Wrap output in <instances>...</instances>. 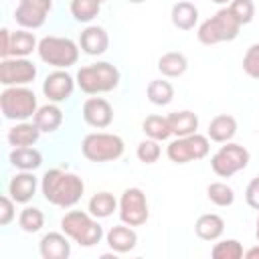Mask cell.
<instances>
[{
	"label": "cell",
	"mask_w": 259,
	"mask_h": 259,
	"mask_svg": "<svg viewBox=\"0 0 259 259\" xmlns=\"http://www.w3.org/2000/svg\"><path fill=\"white\" fill-rule=\"evenodd\" d=\"M79 47L85 55L99 57L109 49V34L103 26H87L79 34Z\"/></svg>",
	"instance_id": "16"
},
{
	"label": "cell",
	"mask_w": 259,
	"mask_h": 259,
	"mask_svg": "<svg viewBox=\"0 0 259 259\" xmlns=\"http://www.w3.org/2000/svg\"><path fill=\"white\" fill-rule=\"evenodd\" d=\"M150 217V208H148V200L142 188H125L121 198H119V219L121 223L130 225V227H142L146 225Z\"/></svg>",
	"instance_id": "10"
},
{
	"label": "cell",
	"mask_w": 259,
	"mask_h": 259,
	"mask_svg": "<svg viewBox=\"0 0 259 259\" xmlns=\"http://www.w3.org/2000/svg\"><path fill=\"white\" fill-rule=\"evenodd\" d=\"M101 10L97 0H71V14L77 22H91Z\"/></svg>",
	"instance_id": "32"
},
{
	"label": "cell",
	"mask_w": 259,
	"mask_h": 259,
	"mask_svg": "<svg viewBox=\"0 0 259 259\" xmlns=\"http://www.w3.org/2000/svg\"><path fill=\"white\" fill-rule=\"evenodd\" d=\"M36 49H38V40L32 32H28L26 28H20V30L12 32L10 57H28Z\"/></svg>",
	"instance_id": "29"
},
{
	"label": "cell",
	"mask_w": 259,
	"mask_h": 259,
	"mask_svg": "<svg viewBox=\"0 0 259 259\" xmlns=\"http://www.w3.org/2000/svg\"><path fill=\"white\" fill-rule=\"evenodd\" d=\"M186 69H188V59L178 51H168L158 59V71L164 77H170V79L180 77L186 73Z\"/></svg>",
	"instance_id": "26"
},
{
	"label": "cell",
	"mask_w": 259,
	"mask_h": 259,
	"mask_svg": "<svg viewBox=\"0 0 259 259\" xmlns=\"http://www.w3.org/2000/svg\"><path fill=\"white\" fill-rule=\"evenodd\" d=\"M208 150H210L208 136H202L196 132V134L172 140L166 148V154H168L170 162H174V164H188L192 160L206 158Z\"/></svg>",
	"instance_id": "9"
},
{
	"label": "cell",
	"mask_w": 259,
	"mask_h": 259,
	"mask_svg": "<svg viewBox=\"0 0 259 259\" xmlns=\"http://www.w3.org/2000/svg\"><path fill=\"white\" fill-rule=\"evenodd\" d=\"M14 200H12V196L10 194H4L2 198H0V225L2 227H6L8 223H12V219H14Z\"/></svg>",
	"instance_id": "38"
},
{
	"label": "cell",
	"mask_w": 259,
	"mask_h": 259,
	"mask_svg": "<svg viewBox=\"0 0 259 259\" xmlns=\"http://www.w3.org/2000/svg\"><path fill=\"white\" fill-rule=\"evenodd\" d=\"M105 241L113 253H130L138 245V233L134 231V227L121 223L107 231Z\"/></svg>",
	"instance_id": "17"
},
{
	"label": "cell",
	"mask_w": 259,
	"mask_h": 259,
	"mask_svg": "<svg viewBox=\"0 0 259 259\" xmlns=\"http://www.w3.org/2000/svg\"><path fill=\"white\" fill-rule=\"evenodd\" d=\"M40 192L47 202L61 208H71L81 200L85 192V184L83 178H79L73 172L51 168L40 178Z\"/></svg>",
	"instance_id": "1"
},
{
	"label": "cell",
	"mask_w": 259,
	"mask_h": 259,
	"mask_svg": "<svg viewBox=\"0 0 259 259\" xmlns=\"http://www.w3.org/2000/svg\"><path fill=\"white\" fill-rule=\"evenodd\" d=\"M10 164L18 170H28V172H34L36 168H40L42 164V154L32 148V146H22V148H12L10 156H8Z\"/></svg>",
	"instance_id": "23"
},
{
	"label": "cell",
	"mask_w": 259,
	"mask_h": 259,
	"mask_svg": "<svg viewBox=\"0 0 259 259\" xmlns=\"http://www.w3.org/2000/svg\"><path fill=\"white\" fill-rule=\"evenodd\" d=\"M97 2H99V4H103V2H107V0H97Z\"/></svg>",
	"instance_id": "45"
},
{
	"label": "cell",
	"mask_w": 259,
	"mask_h": 259,
	"mask_svg": "<svg viewBox=\"0 0 259 259\" xmlns=\"http://www.w3.org/2000/svg\"><path fill=\"white\" fill-rule=\"evenodd\" d=\"M36 77V65L26 57H8L0 63V83L4 87L28 85Z\"/></svg>",
	"instance_id": "11"
},
{
	"label": "cell",
	"mask_w": 259,
	"mask_h": 259,
	"mask_svg": "<svg viewBox=\"0 0 259 259\" xmlns=\"http://www.w3.org/2000/svg\"><path fill=\"white\" fill-rule=\"evenodd\" d=\"M255 237H257V241H259V217H257V229H255Z\"/></svg>",
	"instance_id": "44"
},
{
	"label": "cell",
	"mask_w": 259,
	"mask_h": 259,
	"mask_svg": "<svg viewBox=\"0 0 259 259\" xmlns=\"http://www.w3.org/2000/svg\"><path fill=\"white\" fill-rule=\"evenodd\" d=\"M210 2H214V4H231V0H210Z\"/></svg>",
	"instance_id": "42"
},
{
	"label": "cell",
	"mask_w": 259,
	"mask_h": 259,
	"mask_svg": "<svg viewBox=\"0 0 259 259\" xmlns=\"http://www.w3.org/2000/svg\"><path fill=\"white\" fill-rule=\"evenodd\" d=\"M77 85L87 95L109 93L119 85V71L107 61H97L93 65L81 67L77 71Z\"/></svg>",
	"instance_id": "2"
},
{
	"label": "cell",
	"mask_w": 259,
	"mask_h": 259,
	"mask_svg": "<svg viewBox=\"0 0 259 259\" xmlns=\"http://www.w3.org/2000/svg\"><path fill=\"white\" fill-rule=\"evenodd\" d=\"M0 109L2 115L10 121H26L28 117H34L38 109L36 95L26 85L4 87V91L0 93Z\"/></svg>",
	"instance_id": "4"
},
{
	"label": "cell",
	"mask_w": 259,
	"mask_h": 259,
	"mask_svg": "<svg viewBox=\"0 0 259 259\" xmlns=\"http://www.w3.org/2000/svg\"><path fill=\"white\" fill-rule=\"evenodd\" d=\"M36 53L40 61L57 69H69L79 59V47L75 45V40L67 36H53V34L42 36L38 40Z\"/></svg>",
	"instance_id": "6"
},
{
	"label": "cell",
	"mask_w": 259,
	"mask_h": 259,
	"mask_svg": "<svg viewBox=\"0 0 259 259\" xmlns=\"http://www.w3.org/2000/svg\"><path fill=\"white\" fill-rule=\"evenodd\" d=\"M53 8V0H20L14 10V20L22 28H40Z\"/></svg>",
	"instance_id": "12"
},
{
	"label": "cell",
	"mask_w": 259,
	"mask_h": 259,
	"mask_svg": "<svg viewBox=\"0 0 259 259\" xmlns=\"http://www.w3.org/2000/svg\"><path fill=\"white\" fill-rule=\"evenodd\" d=\"M125 2H130V4H142V2H146V0H125Z\"/></svg>",
	"instance_id": "43"
},
{
	"label": "cell",
	"mask_w": 259,
	"mask_h": 259,
	"mask_svg": "<svg viewBox=\"0 0 259 259\" xmlns=\"http://www.w3.org/2000/svg\"><path fill=\"white\" fill-rule=\"evenodd\" d=\"M229 8L235 14V18L241 22V26L243 24H249L253 20V16H255V4H253V0H231Z\"/></svg>",
	"instance_id": "36"
},
{
	"label": "cell",
	"mask_w": 259,
	"mask_h": 259,
	"mask_svg": "<svg viewBox=\"0 0 259 259\" xmlns=\"http://www.w3.org/2000/svg\"><path fill=\"white\" fill-rule=\"evenodd\" d=\"M241 30V22L235 18V14L231 12V8H221L214 16L206 18L200 26H198V40L206 47L210 45H219L225 40H235L239 36Z\"/></svg>",
	"instance_id": "5"
},
{
	"label": "cell",
	"mask_w": 259,
	"mask_h": 259,
	"mask_svg": "<svg viewBox=\"0 0 259 259\" xmlns=\"http://www.w3.org/2000/svg\"><path fill=\"white\" fill-rule=\"evenodd\" d=\"M223 231H225V221H223V217H219V214H214V212L200 214V217L196 219V223H194V233H196L202 241H210V243H212V241L221 239Z\"/></svg>",
	"instance_id": "22"
},
{
	"label": "cell",
	"mask_w": 259,
	"mask_h": 259,
	"mask_svg": "<svg viewBox=\"0 0 259 259\" xmlns=\"http://www.w3.org/2000/svg\"><path fill=\"white\" fill-rule=\"evenodd\" d=\"M32 121L36 123V127H38L40 132L53 134V132H57V130L61 127V123H63V111H61V107H59L57 103L49 101L47 105H40V107L36 109Z\"/></svg>",
	"instance_id": "19"
},
{
	"label": "cell",
	"mask_w": 259,
	"mask_h": 259,
	"mask_svg": "<svg viewBox=\"0 0 259 259\" xmlns=\"http://www.w3.org/2000/svg\"><path fill=\"white\" fill-rule=\"evenodd\" d=\"M81 113H83L85 123L91 125V127H97V130H103V127L111 125V121H113V107L103 97H89V99H85Z\"/></svg>",
	"instance_id": "14"
},
{
	"label": "cell",
	"mask_w": 259,
	"mask_h": 259,
	"mask_svg": "<svg viewBox=\"0 0 259 259\" xmlns=\"http://www.w3.org/2000/svg\"><path fill=\"white\" fill-rule=\"evenodd\" d=\"M210 255L214 259H241L243 257V245L237 239H223L214 243Z\"/></svg>",
	"instance_id": "34"
},
{
	"label": "cell",
	"mask_w": 259,
	"mask_h": 259,
	"mask_svg": "<svg viewBox=\"0 0 259 259\" xmlns=\"http://www.w3.org/2000/svg\"><path fill=\"white\" fill-rule=\"evenodd\" d=\"M249 150L241 144L235 142H225V146H221L212 158H210V168L217 176L221 178H231L237 172L245 170L249 164Z\"/></svg>",
	"instance_id": "8"
},
{
	"label": "cell",
	"mask_w": 259,
	"mask_h": 259,
	"mask_svg": "<svg viewBox=\"0 0 259 259\" xmlns=\"http://www.w3.org/2000/svg\"><path fill=\"white\" fill-rule=\"evenodd\" d=\"M243 71L251 79H259V42L251 45L243 57Z\"/></svg>",
	"instance_id": "37"
},
{
	"label": "cell",
	"mask_w": 259,
	"mask_h": 259,
	"mask_svg": "<svg viewBox=\"0 0 259 259\" xmlns=\"http://www.w3.org/2000/svg\"><path fill=\"white\" fill-rule=\"evenodd\" d=\"M146 95H148L150 103H154V105H168L174 99V87L170 81L152 79L146 87Z\"/></svg>",
	"instance_id": "30"
},
{
	"label": "cell",
	"mask_w": 259,
	"mask_h": 259,
	"mask_svg": "<svg viewBox=\"0 0 259 259\" xmlns=\"http://www.w3.org/2000/svg\"><path fill=\"white\" fill-rule=\"evenodd\" d=\"M125 150V144L119 136L107 132L87 134L81 142V154L89 162H111L117 160Z\"/></svg>",
	"instance_id": "7"
},
{
	"label": "cell",
	"mask_w": 259,
	"mask_h": 259,
	"mask_svg": "<svg viewBox=\"0 0 259 259\" xmlns=\"http://www.w3.org/2000/svg\"><path fill=\"white\" fill-rule=\"evenodd\" d=\"M75 79L65 71V69H57L53 73L47 75L45 83H42V93L49 101L53 103H63L73 95L75 89Z\"/></svg>",
	"instance_id": "13"
},
{
	"label": "cell",
	"mask_w": 259,
	"mask_h": 259,
	"mask_svg": "<svg viewBox=\"0 0 259 259\" xmlns=\"http://www.w3.org/2000/svg\"><path fill=\"white\" fill-rule=\"evenodd\" d=\"M18 225L24 233H38L45 227V214L36 206H26L18 214Z\"/></svg>",
	"instance_id": "31"
},
{
	"label": "cell",
	"mask_w": 259,
	"mask_h": 259,
	"mask_svg": "<svg viewBox=\"0 0 259 259\" xmlns=\"http://www.w3.org/2000/svg\"><path fill=\"white\" fill-rule=\"evenodd\" d=\"M42 259H67L71 255V243L65 233H47L38 243Z\"/></svg>",
	"instance_id": "18"
},
{
	"label": "cell",
	"mask_w": 259,
	"mask_h": 259,
	"mask_svg": "<svg viewBox=\"0 0 259 259\" xmlns=\"http://www.w3.org/2000/svg\"><path fill=\"white\" fill-rule=\"evenodd\" d=\"M142 130H144V134H146L148 138L158 140V142H164V140H168V138L172 136L168 117L158 115V113L148 115V117L144 119V123H142Z\"/></svg>",
	"instance_id": "28"
},
{
	"label": "cell",
	"mask_w": 259,
	"mask_h": 259,
	"mask_svg": "<svg viewBox=\"0 0 259 259\" xmlns=\"http://www.w3.org/2000/svg\"><path fill=\"white\" fill-rule=\"evenodd\" d=\"M245 200H247V204H249L251 208L259 210V176L253 178V180L247 184V188H245Z\"/></svg>",
	"instance_id": "39"
},
{
	"label": "cell",
	"mask_w": 259,
	"mask_h": 259,
	"mask_svg": "<svg viewBox=\"0 0 259 259\" xmlns=\"http://www.w3.org/2000/svg\"><path fill=\"white\" fill-rule=\"evenodd\" d=\"M10 45H12V32L8 28L0 30V57L8 59L10 57Z\"/></svg>",
	"instance_id": "40"
},
{
	"label": "cell",
	"mask_w": 259,
	"mask_h": 259,
	"mask_svg": "<svg viewBox=\"0 0 259 259\" xmlns=\"http://www.w3.org/2000/svg\"><path fill=\"white\" fill-rule=\"evenodd\" d=\"M40 134H42V132L36 127V123H34V121H32V123H28V121H20V123H16L14 127H10V130H8L6 140H8V144H10L12 148L34 146V144L38 142Z\"/></svg>",
	"instance_id": "21"
},
{
	"label": "cell",
	"mask_w": 259,
	"mask_h": 259,
	"mask_svg": "<svg viewBox=\"0 0 259 259\" xmlns=\"http://www.w3.org/2000/svg\"><path fill=\"white\" fill-rule=\"evenodd\" d=\"M168 121H170L172 136H176V138H184V136L196 134V130H198V115L194 111H188V109L170 113Z\"/></svg>",
	"instance_id": "25"
},
{
	"label": "cell",
	"mask_w": 259,
	"mask_h": 259,
	"mask_svg": "<svg viewBox=\"0 0 259 259\" xmlns=\"http://www.w3.org/2000/svg\"><path fill=\"white\" fill-rule=\"evenodd\" d=\"M119 208V202L115 200V196L107 190H101L97 194H93L89 198V204H87V210L95 217V219H107L113 214V210Z\"/></svg>",
	"instance_id": "27"
},
{
	"label": "cell",
	"mask_w": 259,
	"mask_h": 259,
	"mask_svg": "<svg viewBox=\"0 0 259 259\" xmlns=\"http://www.w3.org/2000/svg\"><path fill=\"white\" fill-rule=\"evenodd\" d=\"M237 134V119L229 113H221L217 117L210 119L208 123V140L212 142H219V144H225V142H231Z\"/></svg>",
	"instance_id": "20"
},
{
	"label": "cell",
	"mask_w": 259,
	"mask_h": 259,
	"mask_svg": "<svg viewBox=\"0 0 259 259\" xmlns=\"http://www.w3.org/2000/svg\"><path fill=\"white\" fill-rule=\"evenodd\" d=\"M206 196L217 206H231L235 202V192L225 182H210L206 186Z\"/></svg>",
	"instance_id": "33"
},
{
	"label": "cell",
	"mask_w": 259,
	"mask_h": 259,
	"mask_svg": "<svg viewBox=\"0 0 259 259\" xmlns=\"http://www.w3.org/2000/svg\"><path fill=\"white\" fill-rule=\"evenodd\" d=\"M61 229L69 239H73L81 247H93L103 239V227L91 212L83 210H69L61 219Z\"/></svg>",
	"instance_id": "3"
},
{
	"label": "cell",
	"mask_w": 259,
	"mask_h": 259,
	"mask_svg": "<svg viewBox=\"0 0 259 259\" xmlns=\"http://www.w3.org/2000/svg\"><path fill=\"white\" fill-rule=\"evenodd\" d=\"M36 186H38V180L32 172L28 170H20L18 174L12 176L10 184H8V194L12 196L14 202L18 204H26L32 200L34 192H36Z\"/></svg>",
	"instance_id": "15"
},
{
	"label": "cell",
	"mask_w": 259,
	"mask_h": 259,
	"mask_svg": "<svg viewBox=\"0 0 259 259\" xmlns=\"http://www.w3.org/2000/svg\"><path fill=\"white\" fill-rule=\"evenodd\" d=\"M160 154H162V148H160L158 140H152V138L140 142L138 148H136V156H138V160L144 162V164H154V162H158Z\"/></svg>",
	"instance_id": "35"
},
{
	"label": "cell",
	"mask_w": 259,
	"mask_h": 259,
	"mask_svg": "<svg viewBox=\"0 0 259 259\" xmlns=\"http://www.w3.org/2000/svg\"><path fill=\"white\" fill-rule=\"evenodd\" d=\"M247 259H259V245H255V247H251V249H247L245 253H243Z\"/></svg>",
	"instance_id": "41"
},
{
	"label": "cell",
	"mask_w": 259,
	"mask_h": 259,
	"mask_svg": "<svg viewBox=\"0 0 259 259\" xmlns=\"http://www.w3.org/2000/svg\"><path fill=\"white\" fill-rule=\"evenodd\" d=\"M170 18H172V24H174L178 30H192L194 24L198 22V8H196L192 2L180 0V2H176V4L172 6Z\"/></svg>",
	"instance_id": "24"
}]
</instances>
